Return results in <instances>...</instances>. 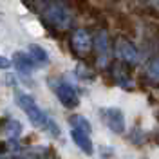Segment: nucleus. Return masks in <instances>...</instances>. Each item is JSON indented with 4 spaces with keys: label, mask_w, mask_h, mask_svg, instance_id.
<instances>
[{
    "label": "nucleus",
    "mask_w": 159,
    "mask_h": 159,
    "mask_svg": "<svg viewBox=\"0 0 159 159\" xmlns=\"http://www.w3.org/2000/svg\"><path fill=\"white\" fill-rule=\"evenodd\" d=\"M42 22L51 34L58 36L61 31L72 25V9L63 0H45L42 9Z\"/></svg>",
    "instance_id": "obj_1"
},
{
    "label": "nucleus",
    "mask_w": 159,
    "mask_h": 159,
    "mask_svg": "<svg viewBox=\"0 0 159 159\" xmlns=\"http://www.w3.org/2000/svg\"><path fill=\"white\" fill-rule=\"evenodd\" d=\"M16 105H18L20 109L25 112V116L29 118V121L36 127V129H42V130H47L52 138H60V129L58 125L52 121V119L43 112V110L38 107V103L34 101L33 96L29 94H25V92H16Z\"/></svg>",
    "instance_id": "obj_2"
},
{
    "label": "nucleus",
    "mask_w": 159,
    "mask_h": 159,
    "mask_svg": "<svg viewBox=\"0 0 159 159\" xmlns=\"http://www.w3.org/2000/svg\"><path fill=\"white\" fill-rule=\"evenodd\" d=\"M92 49H94V38L87 29H76L70 34V51L74 56L85 58L92 52Z\"/></svg>",
    "instance_id": "obj_3"
},
{
    "label": "nucleus",
    "mask_w": 159,
    "mask_h": 159,
    "mask_svg": "<svg viewBox=\"0 0 159 159\" xmlns=\"http://www.w3.org/2000/svg\"><path fill=\"white\" fill-rule=\"evenodd\" d=\"M51 87H52L56 98L60 99V103H61L65 109H76L80 105L78 92L74 90V87H72L70 83L63 81V80H56V81L51 80Z\"/></svg>",
    "instance_id": "obj_4"
},
{
    "label": "nucleus",
    "mask_w": 159,
    "mask_h": 159,
    "mask_svg": "<svg viewBox=\"0 0 159 159\" xmlns=\"http://www.w3.org/2000/svg\"><path fill=\"white\" fill-rule=\"evenodd\" d=\"M99 116H101V121L112 132H116V134H123L125 132V118H123V112L119 109H116V107L99 109Z\"/></svg>",
    "instance_id": "obj_5"
},
{
    "label": "nucleus",
    "mask_w": 159,
    "mask_h": 159,
    "mask_svg": "<svg viewBox=\"0 0 159 159\" xmlns=\"http://www.w3.org/2000/svg\"><path fill=\"white\" fill-rule=\"evenodd\" d=\"M114 49H116L118 58L121 60V61H125V63H129V65H136L139 61V51L134 47V43H132L130 40L118 38Z\"/></svg>",
    "instance_id": "obj_6"
},
{
    "label": "nucleus",
    "mask_w": 159,
    "mask_h": 159,
    "mask_svg": "<svg viewBox=\"0 0 159 159\" xmlns=\"http://www.w3.org/2000/svg\"><path fill=\"white\" fill-rule=\"evenodd\" d=\"M130 72H132L130 65L125 63V61H121V60L114 61V63L110 65V74L114 76L116 83H118L119 87L127 89V90L132 89V76H130Z\"/></svg>",
    "instance_id": "obj_7"
},
{
    "label": "nucleus",
    "mask_w": 159,
    "mask_h": 159,
    "mask_svg": "<svg viewBox=\"0 0 159 159\" xmlns=\"http://www.w3.org/2000/svg\"><path fill=\"white\" fill-rule=\"evenodd\" d=\"M94 51H96V56H98L99 63L105 65L110 52V38L105 29H99L96 33V36H94Z\"/></svg>",
    "instance_id": "obj_8"
},
{
    "label": "nucleus",
    "mask_w": 159,
    "mask_h": 159,
    "mask_svg": "<svg viewBox=\"0 0 159 159\" xmlns=\"http://www.w3.org/2000/svg\"><path fill=\"white\" fill-rule=\"evenodd\" d=\"M70 138L74 141V145H76L83 154H87V156H92V154H94V147H92V141H90V134H87V132H83V130H80V129H72L70 130Z\"/></svg>",
    "instance_id": "obj_9"
},
{
    "label": "nucleus",
    "mask_w": 159,
    "mask_h": 159,
    "mask_svg": "<svg viewBox=\"0 0 159 159\" xmlns=\"http://www.w3.org/2000/svg\"><path fill=\"white\" fill-rule=\"evenodd\" d=\"M13 65L16 67V69L20 70V72H24V74H31L33 70H34V67H36V61L31 58V54L27 52H15L13 54Z\"/></svg>",
    "instance_id": "obj_10"
},
{
    "label": "nucleus",
    "mask_w": 159,
    "mask_h": 159,
    "mask_svg": "<svg viewBox=\"0 0 159 159\" xmlns=\"http://www.w3.org/2000/svg\"><path fill=\"white\" fill-rule=\"evenodd\" d=\"M114 18H116V24H118V27L123 33H129V34H134L136 33V27H134V22L130 18L129 15H125V13H114Z\"/></svg>",
    "instance_id": "obj_11"
},
{
    "label": "nucleus",
    "mask_w": 159,
    "mask_h": 159,
    "mask_svg": "<svg viewBox=\"0 0 159 159\" xmlns=\"http://www.w3.org/2000/svg\"><path fill=\"white\" fill-rule=\"evenodd\" d=\"M29 54L31 58L36 61V65H47L49 63V54L43 47H40L36 43H31L29 45Z\"/></svg>",
    "instance_id": "obj_12"
},
{
    "label": "nucleus",
    "mask_w": 159,
    "mask_h": 159,
    "mask_svg": "<svg viewBox=\"0 0 159 159\" xmlns=\"http://www.w3.org/2000/svg\"><path fill=\"white\" fill-rule=\"evenodd\" d=\"M69 123H70L72 129H80V130H83V132H87V134H90V130H92L90 123L83 118V116H70Z\"/></svg>",
    "instance_id": "obj_13"
},
{
    "label": "nucleus",
    "mask_w": 159,
    "mask_h": 159,
    "mask_svg": "<svg viewBox=\"0 0 159 159\" xmlns=\"http://www.w3.org/2000/svg\"><path fill=\"white\" fill-rule=\"evenodd\" d=\"M6 132H7L13 139L18 138L20 132H22V125H20L16 119H7V121H6Z\"/></svg>",
    "instance_id": "obj_14"
},
{
    "label": "nucleus",
    "mask_w": 159,
    "mask_h": 159,
    "mask_svg": "<svg viewBox=\"0 0 159 159\" xmlns=\"http://www.w3.org/2000/svg\"><path fill=\"white\" fill-rule=\"evenodd\" d=\"M22 4L27 7L29 11H33V13H42V9H43V4H45V0H22Z\"/></svg>",
    "instance_id": "obj_15"
},
{
    "label": "nucleus",
    "mask_w": 159,
    "mask_h": 159,
    "mask_svg": "<svg viewBox=\"0 0 159 159\" xmlns=\"http://www.w3.org/2000/svg\"><path fill=\"white\" fill-rule=\"evenodd\" d=\"M148 74L159 81V58H152L148 61Z\"/></svg>",
    "instance_id": "obj_16"
},
{
    "label": "nucleus",
    "mask_w": 159,
    "mask_h": 159,
    "mask_svg": "<svg viewBox=\"0 0 159 159\" xmlns=\"http://www.w3.org/2000/svg\"><path fill=\"white\" fill-rule=\"evenodd\" d=\"M11 67V60H7L6 56H0V69H9Z\"/></svg>",
    "instance_id": "obj_17"
},
{
    "label": "nucleus",
    "mask_w": 159,
    "mask_h": 159,
    "mask_svg": "<svg viewBox=\"0 0 159 159\" xmlns=\"http://www.w3.org/2000/svg\"><path fill=\"white\" fill-rule=\"evenodd\" d=\"M114 2H121V0H114Z\"/></svg>",
    "instance_id": "obj_18"
}]
</instances>
